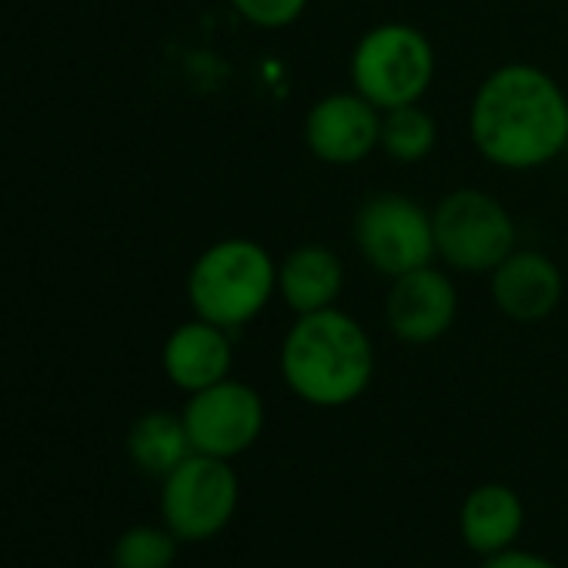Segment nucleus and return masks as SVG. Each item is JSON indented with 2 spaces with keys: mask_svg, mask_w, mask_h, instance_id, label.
I'll use <instances>...</instances> for the list:
<instances>
[{
  "mask_svg": "<svg viewBox=\"0 0 568 568\" xmlns=\"http://www.w3.org/2000/svg\"><path fill=\"white\" fill-rule=\"evenodd\" d=\"M352 84L378 111L418 104L435 81V48L412 24H378L352 51Z\"/></svg>",
  "mask_w": 568,
  "mask_h": 568,
  "instance_id": "20e7f679",
  "label": "nucleus"
},
{
  "mask_svg": "<svg viewBox=\"0 0 568 568\" xmlns=\"http://www.w3.org/2000/svg\"><path fill=\"white\" fill-rule=\"evenodd\" d=\"M277 292V264L251 237H224L197 254L187 274V302L197 318L217 328L254 322Z\"/></svg>",
  "mask_w": 568,
  "mask_h": 568,
  "instance_id": "7ed1b4c3",
  "label": "nucleus"
},
{
  "mask_svg": "<svg viewBox=\"0 0 568 568\" xmlns=\"http://www.w3.org/2000/svg\"><path fill=\"white\" fill-rule=\"evenodd\" d=\"M231 4L247 24L277 31V28L295 24L305 14L308 0H231Z\"/></svg>",
  "mask_w": 568,
  "mask_h": 568,
  "instance_id": "a211bd4d",
  "label": "nucleus"
},
{
  "mask_svg": "<svg viewBox=\"0 0 568 568\" xmlns=\"http://www.w3.org/2000/svg\"><path fill=\"white\" fill-rule=\"evenodd\" d=\"M438 257L462 274L495 271L515 251L511 214L485 191L458 187L432 214Z\"/></svg>",
  "mask_w": 568,
  "mask_h": 568,
  "instance_id": "39448f33",
  "label": "nucleus"
},
{
  "mask_svg": "<svg viewBox=\"0 0 568 568\" xmlns=\"http://www.w3.org/2000/svg\"><path fill=\"white\" fill-rule=\"evenodd\" d=\"M481 568H558V565H555L551 558L538 555V551H528V548L511 545V548H505V551L488 555Z\"/></svg>",
  "mask_w": 568,
  "mask_h": 568,
  "instance_id": "6ab92c4d",
  "label": "nucleus"
},
{
  "mask_svg": "<svg viewBox=\"0 0 568 568\" xmlns=\"http://www.w3.org/2000/svg\"><path fill=\"white\" fill-rule=\"evenodd\" d=\"M438 141V128L435 118L418 108V104H405L395 111L382 114V151L398 161V164H418L422 158L432 154Z\"/></svg>",
  "mask_w": 568,
  "mask_h": 568,
  "instance_id": "dca6fc26",
  "label": "nucleus"
},
{
  "mask_svg": "<svg viewBox=\"0 0 568 568\" xmlns=\"http://www.w3.org/2000/svg\"><path fill=\"white\" fill-rule=\"evenodd\" d=\"M184 428L191 448L214 458H237L244 455L264 432V402L261 395L234 378H224L211 388H201L187 398Z\"/></svg>",
  "mask_w": 568,
  "mask_h": 568,
  "instance_id": "6e6552de",
  "label": "nucleus"
},
{
  "mask_svg": "<svg viewBox=\"0 0 568 568\" xmlns=\"http://www.w3.org/2000/svg\"><path fill=\"white\" fill-rule=\"evenodd\" d=\"M178 541L168 525H134L114 541L111 561L114 568H174Z\"/></svg>",
  "mask_w": 568,
  "mask_h": 568,
  "instance_id": "f3484780",
  "label": "nucleus"
},
{
  "mask_svg": "<svg viewBox=\"0 0 568 568\" xmlns=\"http://www.w3.org/2000/svg\"><path fill=\"white\" fill-rule=\"evenodd\" d=\"M352 231L362 257L392 281L432 264L438 254L432 214L405 194L368 197L358 207Z\"/></svg>",
  "mask_w": 568,
  "mask_h": 568,
  "instance_id": "0eeeda50",
  "label": "nucleus"
},
{
  "mask_svg": "<svg viewBox=\"0 0 568 568\" xmlns=\"http://www.w3.org/2000/svg\"><path fill=\"white\" fill-rule=\"evenodd\" d=\"M345 288V264L325 244H302L277 264V295L295 315L335 308Z\"/></svg>",
  "mask_w": 568,
  "mask_h": 568,
  "instance_id": "4468645a",
  "label": "nucleus"
},
{
  "mask_svg": "<svg viewBox=\"0 0 568 568\" xmlns=\"http://www.w3.org/2000/svg\"><path fill=\"white\" fill-rule=\"evenodd\" d=\"M241 498L237 471L227 458L187 455L161 478V518L181 541H207L221 535Z\"/></svg>",
  "mask_w": 568,
  "mask_h": 568,
  "instance_id": "423d86ee",
  "label": "nucleus"
},
{
  "mask_svg": "<svg viewBox=\"0 0 568 568\" xmlns=\"http://www.w3.org/2000/svg\"><path fill=\"white\" fill-rule=\"evenodd\" d=\"M281 378L305 405L345 408L358 402L375 378L372 338L338 308L298 315L281 345Z\"/></svg>",
  "mask_w": 568,
  "mask_h": 568,
  "instance_id": "f03ea898",
  "label": "nucleus"
},
{
  "mask_svg": "<svg viewBox=\"0 0 568 568\" xmlns=\"http://www.w3.org/2000/svg\"><path fill=\"white\" fill-rule=\"evenodd\" d=\"M468 131L488 164L535 171L565 154L568 98L541 68L505 64L478 84Z\"/></svg>",
  "mask_w": 568,
  "mask_h": 568,
  "instance_id": "f257e3e1",
  "label": "nucleus"
},
{
  "mask_svg": "<svg viewBox=\"0 0 568 568\" xmlns=\"http://www.w3.org/2000/svg\"><path fill=\"white\" fill-rule=\"evenodd\" d=\"M385 312H388V328L398 342L432 345L455 325L458 292L445 271L425 264L392 281Z\"/></svg>",
  "mask_w": 568,
  "mask_h": 568,
  "instance_id": "9d476101",
  "label": "nucleus"
},
{
  "mask_svg": "<svg viewBox=\"0 0 568 568\" xmlns=\"http://www.w3.org/2000/svg\"><path fill=\"white\" fill-rule=\"evenodd\" d=\"M565 158H568V144H565Z\"/></svg>",
  "mask_w": 568,
  "mask_h": 568,
  "instance_id": "aec40b11",
  "label": "nucleus"
},
{
  "mask_svg": "<svg viewBox=\"0 0 568 568\" xmlns=\"http://www.w3.org/2000/svg\"><path fill=\"white\" fill-rule=\"evenodd\" d=\"M565 292L558 264L541 251H511L491 271V298L498 312L518 325H531L548 318Z\"/></svg>",
  "mask_w": 568,
  "mask_h": 568,
  "instance_id": "9b49d317",
  "label": "nucleus"
},
{
  "mask_svg": "<svg viewBox=\"0 0 568 568\" xmlns=\"http://www.w3.org/2000/svg\"><path fill=\"white\" fill-rule=\"evenodd\" d=\"M128 455H131V462L141 471L164 478L187 455H194L187 428H184V418L171 415V412H148V415H141L131 425V432H128Z\"/></svg>",
  "mask_w": 568,
  "mask_h": 568,
  "instance_id": "2eb2a0df",
  "label": "nucleus"
},
{
  "mask_svg": "<svg viewBox=\"0 0 568 568\" xmlns=\"http://www.w3.org/2000/svg\"><path fill=\"white\" fill-rule=\"evenodd\" d=\"M521 528H525V505L515 488L501 481H485L465 495L458 511V531L475 555L488 558L495 551L518 545Z\"/></svg>",
  "mask_w": 568,
  "mask_h": 568,
  "instance_id": "ddd939ff",
  "label": "nucleus"
},
{
  "mask_svg": "<svg viewBox=\"0 0 568 568\" xmlns=\"http://www.w3.org/2000/svg\"><path fill=\"white\" fill-rule=\"evenodd\" d=\"M305 141L322 164H362L382 144V114L358 91L328 94L308 111Z\"/></svg>",
  "mask_w": 568,
  "mask_h": 568,
  "instance_id": "1a4fd4ad",
  "label": "nucleus"
},
{
  "mask_svg": "<svg viewBox=\"0 0 568 568\" xmlns=\"http://www.w3.org/2000/svg\"><path fill=\"white\" fill-rule=\"evenodd\" d=\"M231 338L227 328H217L204 318H194L187 325H178L161 352L164 375L174 388L194 395L201 388H211L231 375Z\"/></svg>",
  "mask_w": 568,
  "mask_h": 568,
  "instance_id": "f8f14e48",
  "label": "nucleus"
}]
</instances>
